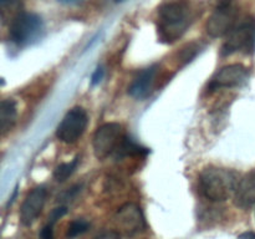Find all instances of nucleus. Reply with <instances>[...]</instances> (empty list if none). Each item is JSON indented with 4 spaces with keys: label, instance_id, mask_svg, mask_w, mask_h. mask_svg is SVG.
Listing matches in <instances>:
<instances>
[{
    "label": "nucleus",
    "instance_id": "1a4fd4ad",
    "mask_svg": "<svg viewBox=\"0 0 255 239\" xmlns=\"http://www.w3.org/2000/svg\"><path fill=\"white\" fill-rule=\"evenodd\" d=\"M249 77V72L247 67L241 64H233L224 66L214 75L208 85L209 90L218 89H232V87L242 86L247 82Z\"/></svg>",
    "mask_w": 255,
    "mask_h": 239
},
{
    "label": "nucleus",
    "instance_id": "39448f33",
    "mask_svg": "<svg viewBox=\"0 0 255 239\" xmlns=\"http://www.w3.org/2000/svg\"><path fill=\"white\" fill-rule=\"evenodd\" d=\"M44 30L41 16L34 12H19L15 15L9 26V39L19 46L30 44L39 39Z\"/></svg>",
    "mask_w": 255,
    "mask_h": 239
},
{
    "label": "nucleus",
    "instance_id": "6e6552de",
    "mask_svg": "<svg viewBox=\"0 0 255 239\" xmlns=\"http://www.w3.org/2000/svg\"><path fill=\"white\" fill-rule=\"evenodd\" d=\"M115 223L120 233L127 237L136 236L146 229V219L141 207L136 203H125L115 214Z\"/></svg>",
    "mask_w": 255,
    "mask_h": 239
},
{
    "label": "nucleus",
    "instance_id": "423d86ee",
    "mask_svg": "<svg viewBox=\"0 0 255 239\" xmlns=\"http://www.w3.org/2000/svg\"><path fill=\"white\" fill-rule=\"evenodd\" d=\"M237 7L232 0H221L206 24L208 35L223 37L229 34L237 24Z\"/></svg>",
    "mask_w": 255,
    "mask_h": 239
},
{
    "label": "nucleus",
    "instance_id": "6ab92c4d",
    "mask_svg": "<svg viewBox=\"0 0 255 239\" xmlns=\"http://www.w3.org/2000/svg\"><path fill=\"white\" fill-rule=\"evenodd\" d=\"M104 75H105L104 69H102V67H97L91 76V84L94 85V86L95 85L100 84V82H101V80L104 79Z\"/></svg>",
    "mask_w": 255,
    "mask_h": 239
},
{
    "label": "nucleus",
    "instance_id": "9d476101",
    "mask_svg": "<svg viewBox=\"0 0 255 239\" xmlns=\"http://www.w3.org/2000/svg\"><path fill=\"white\" fill-rule=\"evenodd\" d=\"M47 191L45 187H36L26 197L20 208V222L22 226L29 227L37 219L46 202Z\"/></svg>",
    "mask_w": 255,
    "mask_h": 239
},
{
    "label": "nucleus",
    "instance_id": "aec40b11",
    "mask_svg": "<svg viewBox=\"0 0 255 239\" xmlns=\"http://www.w3.org/2000/svg\"><path fill=\"white\" fill-rule=\"evenodd\" d=\"M238 239H255L254 232H246V233L241 234Z\"/></svg>",
    "mask_w": 255,
    "mask_h": 239
},
{
    "label": "nucleus",
    "instance_id": "f3484780",
    "mask_svg": "<svg viewBox=\"0 0 255 239\" xmlns=\"http://www.w3.org/2000/svg\"><path fill=\"white\" fill-rule=\"evenodd\" d=\"M54 224L47 223L40 232V239H54Z\"/></svg>",
    "mask_w": 255,
    "mask_h": 239
},
{
    "label": "nucleus",
    "instance_id": "412c9836",
    "mask_svg": "<svg viewBox=\"0 0 255 239\" xmlns=\"http://www.w3.org/2000/svg\"><path fill=\"white\" fill-rule=\"evenodd\" d=\"M59 2H62V4H75V2L82 1V0H57Z\"/></svg>",
    "mask_w": 255,
    "mask_h": 239
},
{
    "label": "nucleus",
    "instance_id": "4468645a",
    "mask_svg": "<svg viewBox=\"0 0 255 239\" xmlns=\"http://www.w3.org/2000/svg\"><path fill=\"white\" fill-rule=\"evenodd\" d=\"M77 163H79V158H75L74 161L69 162V163H62L60 166L56 167V169L54 171V178L57 182H64L71 176L72 173L76 169Z\"/></svg>",
    "mask_w": 255,
    "mask_h": 239
},
{
    "label": "nucleus",
    "instance_id": "dca6fc26",
    "mask_svg": "<svg viewBox=\"0 0 255 239\" xmlns=\"http://www.w3.org/2000/svg\"><path fill=\"white\" fill-rule=\"evenodd\" d=\"M66 213H67L66 206L56 207V208L52 209L51 213L49 214V222H47V223L55 224L60 218H62V217H64Z\"/></svg>",
    "mask_w": 255,
    "mask_h": 239
},
{
    "label": "nucleus",
    "instance_id": "20e7f679",
    "mask_svg": "<svg viewBox=\"0 0 255 239\" xmlns=\"http://www.w3.org/2000/svg\"><path fill=\"white\" fill-rule=\"evenodd\" d=\"M255 47V19L246 16L237 22L236 26L229 31L222 46L221 54L223 56L236 54L239 51L251 52Z\"/></svg>",
    "mask_w": 255,
    "mask_h": 239
},
{
    "label": "nucleus",
    "instance_id": "f8f14e48",
    "mask_svg": "<svg viewBox=\"0 0 255 239\" xmlns=\"http://www.w3.org/2000/svg\"><path fill=\"white\" fill-rule=\"evenodd\" d=\"M156 66H151L139 72L136 79L133 80V82L131 84V86H129L128 94L137 100L146 99L152 91L154 79H156Z\"/></svg>",
    "mask_w": 255,
    "mask_h": 239
},
{
    "label": "nucleus",
    "instance_id": "f257e3e1",
    "mask_svg": "<svg viewBox=\"0 0 255 239\" xmlns=\"http://www.w3.org/2000/svg\"><path fill=\"white\" fill-rule=\"evenodd\" d=\"M192 19V7L184 0H173L163 4L158 9L156 19L158 40L163 44L176 42L186 34Z\"/></svg>",
    "mask_w": 255,
    "mask_h": 239
},
{
    "label": "nucleus",
    "instance_id": "2eb2a0df",
    "mask_svg": "<svg viewBox=\"0 0 255 239\" xmlns=\"http://www.w3.org/2000/svg\"><path fill=\"white\" fill-rule=\"evenodd\" d=\"M89 228H90V223L86 221V219L77 218L70 223L69 228H67L66 237L69 239H74L76 238V237L81 236V234L86 233V232L89 231Z\"/></svg>",
    "mask_w": 255,
    "mask_h": 239
},
{
    "label": "nucleus",
    "instance_id": "ddd939ff",
    "mask_svg": "<svg viewBox=\"0 0 255 239\" xmlns=\"http://www.w3.org/2000/svg\"><path fill=\"white\" fill-rule=\"evenodd\" d=\"M16 104L14 100L6 99L2 100L0 106V122H1V132L5 134L12 128L16 122Z\"/></svg>",
    "mask_w": 255,
    "mask_h": 239
},
{
    "label": "nucleus",
    "instance_id": "4be33fe9",
    "mask_svg": "<svg viewBox=\"0 0 255 239\" xmlns=\"http://www.w3.org/2000/svg\"><path fill=\"white\" fill-rule=\"evenodd\" d=\"M10 1H11V0H0V2H1V5L7 4V2H10Z\"/></svg>",
    "mask_w": 255,
    "mask_h": 239
},
{
    "label": "nucleus",
    "instance_id": "9b49d317",
    "mask_svg": "<svg viewBox=\"0 0 255 239\" xmlns=\"http://www.w3.org/2000/svg\"><path fill=\"white\" fill-rule=\"evenodd\" d=\"M234 203L242 209H251L255 206V169L247 173L239 181L234 193Z\"/></svg>",
    "mask_w": 255,
    "mask_h": 239
},
{
    "label": "nucleus",
    "instance_id": "a211bd4d",
    "mask_svg": "<svg viewBox=\"0 0 255 239\" xmlns=\"http://www.w3.org/2000/svg\"><path fill=\"white\" fill-rule=\"evenodd\" d=\"M95 239H121V233L117 231H105Z\"/></svg>",
    "mask_w": 255,
    "mask_h": 239
},
{
    "label": "nucleus",
    "instance_id": "f03ea898",
    "mask_svg": "<svg viewBox=\"0 0 255 239\" xmlns=\"http://www.w3.org/2000/svg\"><path fill=\"white\" fill-rule=\"evenodd\" d=\"M239 181L238 173L232 169L208 166L199 173L198 188L208 201L224 202L234 196Z\"/></svg>",
    "mask_w": 255,
    "mask_h": 239
},
{
    "label": "nucleus",
    "instance_id": "7ed1b4c3",
    "mask_svg": "<svg viewBox=\"0 0 255 239\" xmlns=\"http://www.w3.org/2000/svg\"><path fill=\"white\" fill-rule=\"evenodd\" d=\"M127 136L121 123L119 122L104 123L95 132L94 141H92L95 156L99 159H105L112 154L117 156Z\"/></svg>",
    "mask_w": 255,
    "mask_h": 239
},
{
    "label": "nucleus",
    "instance_id": "5701e85b",
    "mask_svg": "<svg viewBox=\"0 0 255 239\" xmlns=\"http://www.w3.org/2000/svg\"><path fill=\"white\" fill-rule=\"evenodd\" d=\"M115 1H116V2H122V1H125V0H115Z\"/></svg>",
    "mask_w": 255,
    "mask_h": 239
},
{
    "label": "nucleus",
    "instance_id": "0eeeda50",
    "mask_svg": "<svg viewBox=\"0 0 255 239\" xmlns=\"http://www.w3.org/2000/svg\"><path fill=\"white\" fill-rule=\"evenodd\" d=\"M89 123V117L82 107L70 110L56 129V137L64 143H74L84 134Z\"/></svg>",
    "mask_w": 255,
    "mask_h": 239
}]
</instances>
